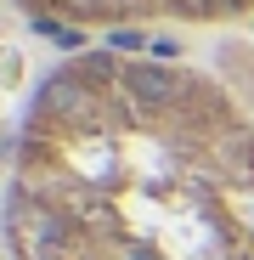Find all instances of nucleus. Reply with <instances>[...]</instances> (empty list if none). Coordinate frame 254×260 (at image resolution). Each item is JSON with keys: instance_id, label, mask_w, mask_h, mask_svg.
I'll list each match as a JSON object with an SVG mask.
<instances>
[{"instance_id": "nucleus-1", "label": "nucleus", "mask_w": 254, "mask_h": 260, "mask_svg": "<svg viewBox=\"0 0 254 260\" xmlns=\"http://www.w3.org/2000/svg\"><path fill=\"white\" fill-rule=\"evenodd\" d=\"M6 260H254V108L192 62L85 51L23 108Z\"/></svg>"}, {"instance_id": "nucleus-2", "label": "nucleus", "mask_w": 254, "mask_h": 260, "mask_svg": "<svg viewBox=\"0 0 254 260\" xmlns=\"http://www.w3.org/2000/svg\"><path fill=\"white\" fill-rule=\"evenodd\" d=\"M57 28H215L254 12V0H17Z\"/></svg>"}, {"instance_id": "nucleus-3", "label": "nucleus", "mask_w": 254, "mask_h": 260, "mask_svg": "<svg viewBox=\"0 0 254 260\" xmlns=\"http://www.w3.org/2000/svg\"><path fill=\"white\" fill-rule=\"evenodd\" d=\"M0 260H6V249H0Z\"/></svg>"}]
</instances>
